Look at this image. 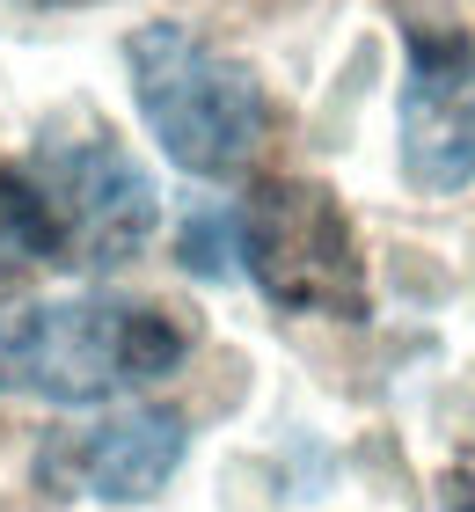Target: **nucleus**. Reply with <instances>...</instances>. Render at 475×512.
I'll use <instances>...</instances> for the list:
<instances>
[{
  "label": "nucleus",
  "instance_id": "nucleus-8",
  "mask_svg": "<svg viewBox=\"0 0 475 512\" xmlns=\"http://www.w3.org/2000/svg\"><path fill=\"white\" fill-rule=\"evenodd\" d=\"M183 271H198V278H227L234 271V256H242V220L227 213V205H198V213L183 220Z\"/></svg>",
  "mask_w": 475,
  "mask_h": 512
},
{
  "label": "nucleus",
  "instance_id": "nucleus-2",
  "mask_svg": "<svg viewBox=\"0 0 475 512\" xmlns=\"http://www.w3.org/2000/svg\"><path fill=\"white\" fill-rule=\"evenodd\" d=\"M139 118L161 139V154L190 176H242L271 132L264 81L220 44L190 37L183 22H147L125 37Z\"/></svg>",
  "mask_w": 475,
  "mask_h": 512
},
{
  "label": "nucleus",
  "instance_id": "nucleus-7",
  "mask_svg": "<svg viewBox=\"0 0 475 512\" xmlns=\"http://www.w3.org/2000/svg\"><path fill=\"white\" fill-rule=\"evenodd\" d=\"M30 264H59V227L37 176L0 169V271H30Z\"/></svg>",
  "mask_w": 475,
  "mask_h": 512
},
{
  "label": "nucleus",
  "instance_id": "nucleus-9",
  "mask_svg": "<svg viewBox=\"0 0 475 512\" xmlns=\"http://www.w3.org/2000/svg\"><path fill=\"white\" fill-rule=\"evenodd\" d=\"M22 8H37V15H59V8H95V0H22Z\"/></svg>",
  "mask_w": 475,
  "mask_h": 512
},
{
  "label": "nucleus",
  "instance_id": "nucleus-3",
  "mask_svg": "<svg viewBox=\"0 0 475 512\" xmlns=\"http://www.w3.org/2000/svg\"><path fill=\"white\" fill-rule=\"evenodd\" d=\"M242 256L264 300L285 315L366 322L373 308L359 235H351L337 191H322V183H300V176L256 183V198L242 205Z\"/></svg>",
  "mask_w": 475,
  "mask_h": 512
},
{
  "label": "nucleus",
  "instance_id": "nucleus-1",
  "mask_svg": "<svg viewBox=\"0 0 475 512\" xmlns=\"http://www.w3.org/2000/svg\"><path fill=\"white\" fill-rule=\"evenodd\" d=\"M190 352L183 322L147 300H30L0 308V395L37 403H110L169 381Z\"/></svg>",
  "mask_w": 475,
  "mask_h": 512
},
{
  "label": "nucleus",
  "instance_id": "nucleus-6",
  "mask_svg": "<svg viewBox=\"0 0 475 512\" xmlns=\"http://www.w3.org/2000/svg\"><path fill=\"white\" fill-rule=\"evenodd\" d=\"M183 417L176 410H117L95 425H59L37 447V476L59 498H103V505H139L154 491H169V476L183 469Z\"/></svg>",
  "mask_w": 475,
  "mask_h": 512
},
{
  "label": "nucleus",
  "instance_id": "nucleus-4",
  "mask_svg": "<svg viewBox=\"0 0 475 512\" xmlns=\"http://www.w3.org/2000/svg\"><path fill=\"white\" fill-rule=\"evenodd\" d=\"M37 191H44V205H52L66 264H132V256L147 249L154 220H161L154 176L139 169L110 132H88V139L52 147Z\"/></svg>",
  "mask_w": 475,
  "mask_h": 512
},
{
  "label": "nucleus",
  "instance_id": "nucleus-5",
  "mask_svg": "<svg viewBox=\"0 0 475 512\" xmlns=\"http://www.w3.org/2000/svg\"><path fill=\"white\" fill-rule=\"evenodd\" d=\"M402 176L417 191L475 183V37L454 22H410V81H402Z\"/></svg>",
  "mask_w": 475,
  "mask_h": 512
}]
</instances>
